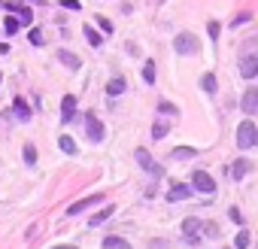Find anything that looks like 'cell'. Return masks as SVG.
Returning <instances> with one entry per match:
<instances>
[{"instance_id":"6da1fadb","label":"cell","mask_w":258,"mask_h":249,"mask_svg":"<svg viewBox=\"0 0 258 249\" xmlns=\"http://www.w3.org/2000/svg\"><path fill=\"white\" fill-rule=\"evenodd\" d=\"M255 143H258V128L246 119V122L237 128V146H240V149H252Z\"/></svg>"},{"instance_id":"7a4b0ae2","label":"cell","mask_w":258,"mask_h":249,"mask_svg":"<svg viewBox=\"0 0 258 249\" xmlns=\"http://www.w3.org/2000/svg\"><path fill=\"white\" fill-rule=\"evenodd\" d=\"M173 49L179 52V55H195L201 46H198V40L192 37V33H179V37L173 40Z\"/></svg>"},{"instance_id":"3957f363","label":"cell","mask_w":258,"mask_h":249,"mask_svg":"<svg viewBox=\"0 0 258 249\" xmlns=\"http://www.w3.org/2000/svg\"><path fill=\"white\" fill-rule=\"evenodd\" d=\"M137 164H140L143 170H149V173H155V176H164V167L155 161V158H152L146 149H137Z\"/></svg>"},{"instance_id":"277c9868","label":"cell","mask_w":258,"mask_h":249,"mask_svg":"<svg viewBox=\"0 0 258 249\" xmlns=\"http://www.w3.org/2000/svg\"><path fill=\"white\" fill-rule=\"evenodd\" d=\"M192 186H195L198 191H203V194H213V191H216V183H213V176L206 173V170H195Z\"/></svg>"},{"instance_id":"5b68a950","label":"cell","mask_w":258,"mask_h":249,"mask_svg":"<svg viewBox=\"0 0 258 249\" xmlns=\"http://www.w3.org/2000/svg\"><path fill=\"white\" fill-rule=\"evenodd\" d=\"M85 134H88L91 143H100L103 140V122L97 116H91V113H88V119H85Z\"/></svg>"},{"instance_id":"8992f818","label":"cell","mask_w":258,"mask_h":249,"mask_svg":"<svg viewBox=\"0 0 258 249\" xmlns=\"http://www.w3.org/2000/svg\"><path fill=\"white\" fill-rule=\"evenodd\" d=\"M240 106H243V113H246V116H255V113H258V88H255V85L246 88L243 103H240Z\"/></svg>"},{"instance_id":"52a82bcc","label":"cell","mask_w":258,"mask_h":249,"mask_svg":"<svg viewBox=\"0 0 258 249\" xmlns=\"http://www.w3.org/2000/svg\"><path fill=\"white\" fill-rule=\"evenodd\" d=\"M103 201V194H91V198H82V201H76L73 207H67V216H79L82 210H88V207H94V204H100Z\"/></svg>"},{"instance_id":"ba28073f","label":"cell","mask_w":258,"mask_h":249,"mask_svg":"<svg viewBox=\"0 0 258 249\" xmlns=\"http://www.w3.org/2000/svg\"><path fill=\"white\" fill-rule=\"evenodd\" d=\"M12 15H15V19H19L22 25H30L33 22V12H30V6H25V3H19V6H15V3H3Z\"/></svg>"},{"instance_id":"9c48e42d","label":"cell","mask_w":258,"mask_h":249,"mask_svg":"<svg viewBox=\"0 0 258 249\" xmlns=\"http://www.w3.org/2000/svg\"><path fill=\"white\" fill-rule=\"evenodd\" d=\"M258 73V55H246L243 61H240V76L243 79H252Z\"/></svg>"},{"instance_id":"30bf717a","label":"cell","mask_w":258,"mask_h":249,"mask_svg":"<svg viewBox=\"0 0 258 249\" xmlns=\"http://www.w3.org/2000/svg\"><path fill=\"white\" fill-rule=\"evenodd\" d=\"M73 116H76V97L73 94H64V100H61V119L70 122Z\"/></svg>"},{"instance_id":"8fae6325","label":"cell","mask_w":258,"mask_h":249,"mask_svg":"<svg viewBox=\"0 0 258 249\" xmlns=\"http://www.w3.org/2000/svg\"><path fill=\"white\" fill-rule=\"evenodd\" d=\"M201 219H195V216H188L185 222H182V237H188V240H195L198 237V231H201Z\"/></svg>"},{"instance_id":"7c38bea8","label":"cell","mask_w":258,"mask_h":249,"mask_svg":"<svg viewBox=\"0 0 258 249\" xmlns=\"http://www.w3.org/2000/svg\"><path fill=\"white\" fill-rule=\"evenodd\" d=\"M188 198H192V188H188V186H173V188L167 191V201L170 204H173V201H188Z\"/></svg>"},{"instance_id":"4fadbf2b","label":"cell","mask_w":258,"mask_h":249,"mask_svg":"<svg viewBox=\"0 0 258 249\" xmlns=\"http://www.w3.org/2000/svg\"><path fill=\"white\" fill-rule=\"evenodd\" d=\"M12 110H15V116H19L22 122H28V119H30V106H28V100H25V97H15V100H12Z\"/></svg>"},{"instance_id":"5bb4252c","label":"cell","mask_w":258,"mask_h":249,"mask_svg":"<svg viewBox=\"0 0 258 249\" xmlns=\"http://www.w3.org/2000/svg\"><path fill=\"white\" fill-rule=\"evenodd\" d=\"M246 170H249V161H246V158H237V164L231 167L234 183H240V180H243V176H246Z\"/></svg>"},{"instance_id":"9a60e30c","label":"cell","mask_w":258,"mask_h":249,"mask_svg":"<svg viewBox=\"0 0 258 249\" xmlns=\"http://www.w3.org/2000/svg\"><path fill=\"white\" fill-rule=\"evenodd\" d=\"M113 210H115V207H103L100 213H94V216L88 219V225H91V228H97V225H103V222H107V219L113 216Z\"/></svg>"},{"instance_id":"2e32d148","label":"cell","mask_w":258,"mask_h":249,"mask_svg":"<svg viewBox=\"0 0 258 249\" xmlns=\"http://www.w3.org/2000/svg\"><path fill=\"white\" fill-rule=\"evenodd\" d=\"M103 249H131V243L128 240H122V237H103Z\"/></svg>"},{"instance_id":"e0dca14e","label":"cell","mask_w":258,"mask_h":249,"mask_svg":"<svg viewBox=\"0 0 258 249\" xmlns=\"http://www.w3.org/2000/svg\"><path fill=\"white\" fill-rule=\"evenodd\" d=\"M122 92H125V79H122V76L110 79V85H107V94H110V97H115V94H122Z\"/></svg>"},{"instance_id":"ac0fdd59","label":"cell","mask_w":258,"mask_h":249,"mask_svg":"<svg viewBox=\"0 0 258 249\" xmlns=\"http://www.w3.org/2000/svg\"><path fill=\"white\" fill-rule=\"evenodd\" d=\"M198 155V149H192V146H179V149H173V158L176 161H188V158H195Z\"/></svg>"},{"instance_id":"d6986e66","label":"cell","mask_w":258,"mask_h":249,"mask_svg":"<svg viewBox=\"0 0 258 249\" xmlns=\"http://www.w3.org/2000/svg\"><path fill=\"white\" fill-rule=\"evenodd\" d=\"M201 88H203V92H210V94H216V76L213 73H203L201 76Z\"/></svg>"},{"instance_id":"ffe728a7","label":"cell","mask_w":258,"mask_h":249,"mask_svg":"<svg viewBox=\"0 0 258 249\" xmlns=\"http://www.w3.org/2000/svg\"><path fill=\"white\" fill-rule=\"evenodd\" d=\"M58 61H64L70 70H79V58L73 55V52H61V55H58Z\"/></svg>"},{"instance_id":"44dd1931","label":"cell","mask_w":258,"mask_h":249,"mask_svg":"<svg viewBox=\"0 0 258 249\" xmlns=\"http://www.w3.org/2000/svg\"><path fill=\"white\" fill-rule=\"evenodd\" d=\"M58 146H61V152H67V155H73V152H76V143H73V140L67 137V134H61V140H58Z\"/></svg>"},{"instance_id":"7402d4cb","label":"cell","mask_w":258,"mask_h":249,"mask_svg":"<svg viewBox=\"0 0 258 249\" xmlns=\"http://www.w3.org/2000/svg\"><path fill=\"white\" fill-rule=\"evenodd\" d=\"M19 28H22V22L15 19V15H9V19L3 22V31H6V33H19Z\"/></svg>"},{"instance_id":"603a6c76","label":"cell","mask_w":258,"mask_h":249,"mask_svg":"<svg viewBox=\"0 0 258 249\" xmlns=\"http://www.w3.org/2000/svg\"><path fill=\"white\" fill-rule=\"evenodd\" d=\"M85 37H88V43H91V46H100V43H103V37H100V33H97L94 28H88V25H85Z\"/></svg>"},{"instance_id":"cb8c5ba5","label":"cell","mask_w":258,"mask_h":249,"mask_svg":"<svg viewBox=\"0 0 258 249\" xmlns=\"http://www.w3.org/2000/svg\"><path fill=\"white\" fill-rule=\"evenodd\" d=\"M152 137H155V140H164V137H167V124H164V122H155Z\"/></svg>"},{"instance_id":"d4e9b609","label":"cell","mask_w":258,"mask_h":249,"mask_svg":"<svg viewBox=\"0 0 258 249\" xmlns=\"http://www.w3.org/2000/svg\"><path fill=\"white\" fill-rule=\"evenodd\" d=\"M143 79H146L149 85L155 82V64H152V61H146V67H143Z\"/></svg>"},{"instance_id":"484cf974","label":"cell","mask_w":258,"mask_h":249,"mask_svg":"<svg viewBox=\"0 0 258 249\" xmlns=\"http://www.w3.org/2000/svg\"><path fill=\"white\" fill-rule=\"evenodd\" d=\"M158 110H161L164 116H176V113H179V110H176V106H173V103H170V100H164V103H158Z\"/></svg>"},{"instance_id":"4316f807","label":"cell","mask_w":258,"mask_h":249,"mask_svg":"<svg viewBox=\"0 0 258 249\" xmlns=\"http://www.w3.org/2000/svg\"><path fill=\"white\" fill-rule=\"evenodd\" d=\"M25 161H28V164H37V149H33L30 143L25 146Z\"/></svg>"},{"instance_id":"83f0119b","label":"cell","mask_w":258,"mask_h":249,"mask_svg":"<svg viewBox=\"0 0 258 249\" xmlns=\"http://www.w3.org/2000/svg\"><path fill=\"white\" fill-rule=\"evenodd\" d=\"M234 246H237V249H246V246H249V234H246V231H240V234H237Z\"/></svg>"},{"instance_id":"f1b7e54d","label":"cell","mask_w":258,"mask_h":249,"mask_svg":"<svg viewBox=\"0 0 258 249\" xmlns=\"http://www.w3.org/2000/svg\"><path fill=\"white\" fill-rule=\"evenodd\" d=\"M30 43H33V46H43V33H40V28L30 31Z\"/></svg>"},{"instance_id":"f546056e","label":"cell","mask_w":258,"mask_h":249,"mask_svg":"<svg viewBox=\"0 0 258 249\" xmlns=\"http://www.w3.org/2000/svg\"><path fill=\"white\" fill-rule=\"evenodd\" d=\"M206 31H210V40H219V22H210Z\"/></svg>"},{"instance_id":"4dcf8cb0","label":"cell","mask_w":258,"mask_h":249,"mask_svg":"<svg viewBox=\"0 0 258 249\" xmlns=\"http://www.w3.org/2000/svg\"><path fill=\"white\" fill-rule=\"evenodd\" d=\"M97 25H100V31H107V33H113V22H110V19H97Z\"/></svg>"},{"instance_id":"1f68e13d","label":"cell","mask_w":258,"mask_h":249,"mask_svg":"<svg viewBox=\"0 0 258 249\" xmlns=\"http://www.w3.org/2000/svg\"><path fill=\"white\" fill-rule=\"evenodd\" d=\"M249 19H252V15H249V12H240V15H237V19H234V25H246Z\"/></svg>"},{"instance_id":"d6a6232c","label":"cell","mask_w":258,"mask_h":249,"mask_svg":"<svg viewBox=\"0 0 258 249\" xmlns=\"http://www.w3.org/2000/svg\"><path fill=\"white\" fill-rule=\"evenodd\" d=\"M201 228H203V231H206V234H210V237H216V234H219V228H216L213 222H210V225H201Z\"/></svg>"},{"instance_id":"836d02e7","label":"cell","mask_w":258,"mask_h":249,"mask_svg":"<svg viewBox=\"0 0 258 249\" xmlns=\"http://www.w3.org/2000/svg\"><path fill=\"white\" fill-rule=\"evenodd\" d=\"M228 216H231V222H243V216H240V210H234V207L228 210Z\"/></svg>"},{"instance_id":"e575fe53","label":"cell","mask_w":258,"mask_h":249,"mask_svg":"<svg viewBox=\"0 0 258 249\" xmlns=\"http://www.w3.org/2000/svg\"><path fill=\"white\" fill-rule=\"evenodd\" d=\"M64 6L67 9H79V0H64Z\"/></svg>"},{"instance_id":"d590c367","label":"cell","mask_w":258,"mask_h":249,"mask_svg":"<svg viewBox=\"0 0 258 249\" xmlns=\"http://www.w3.org/2000/svg\"><path fill=\"white\" fill-rule=\"evenodd\" d=\"M55 249H76V246H55Z\"/></svg>"}]
</instances>
